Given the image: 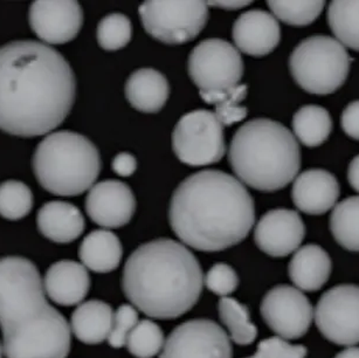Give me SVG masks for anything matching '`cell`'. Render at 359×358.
<instances>
[{
    "instance_id": "obj_1",
    "label": "cell",
    "mask_w": 359,
    "mask_h": 358,
    "mask_svg": "<svg viewBox=\"0 0 359 358\" xmlns=\"http://www.w3.org/2000/svg\"><path fill=\"white\" fill-rule=\"evenodd\" d=\"M75 96L74 72L57 49L33 40L0 47V130L19 137L50 133Z\"/></svg>"
},
{
    "instance_id": "obj_2",
    "label": "cell",
    "mask_w": 359,
    "mask_h": 358,
    "mask_svg": "<svg viewBox=\"0 0 359 358\" xmlns=\"http://www.w3.org/2000/svg\"><path fill=\"white\" fill-rule=\"evenodd\" d=\"M169 221L180 241L201 252H218L247 238L255 207L243 183L220 170L189 175L175 190Z\"/></svg>"
},
{
    "instance_id": "obj_3",
    "label": "cell",
    "mask_w": 359,
    "mask_h": 358,
    "mask_svg": "<svg viewBox=\"0 0 359 358\" xmlns=\"http://www.w3.org/2000/svg\"><path fill=\"white\" fill-rule=\"evenodd\" d=\"M0 329L6 358H67L71 351V326L24 256L0 259Z\"/></svg>"
},
{
    "instance_id": "obj_4",
    "label": "cell",
    "mask_w": 359,
    "mask_h": 358,
    "mask_svg": "<svg viewBox=\"0 0 359 358\" xmlns=\"http://www.w3.org/2000/svg\"><path fill=\"white\" fill-rule=\"evenodd\" d=\"M204 287L201 263L187 246L156 239L128 258L122 288L135 308L152 319H172L194 308Z\"/></svg>"
},
{
    "instance_id": "obj_5",
    "label": "cell",
    "mask_w": 359,
    "mask_h": 358,
    "mask_svg": "<svg viewBox=\"0 0 359 358\" xmlns=\"http://www.w3.org/2000/svg\"><path fill=\"white\" fill-rule=\"evenodd\" d=\"M229 164L239 182L261 192H275L295 179L301 150L292 131L269 119H255L236 130Z\"/></svg>"
},
{
    "instance_id": "obj_6",
    "label": "cell",
    "mask_w": 359,
    "mask_h": 358,
    "mask_svg": "<svg viewBox=\"0 0 359 358\" xmlns=\"http://www.w3.org/2000/svg\"><path fill=\"white\" fill-rule=\"evenodd\" d=\"M32 164L40 185L62 197L79 196L90 189L102 166L92 140L68 130L47 135L36 147Z\"/></svg>"
},
{
    "instance_id": "obj_7",
    "label": "cell",
    "mask_w": 359,
    "mask_h": 358,
    "mask_svg": "<svg viewBox=\"0 0 359 358\" xmlns=\"http://www.w3.org/2000/svg\"><path fill=\"white\" fill-rule=\"evenodd\" d=\"M352 59L341 42L327 35H313L296 46L289 59L292 79L310 94L329 95L348 79Z\"/></svg>"
},
{
    "instance_id": "obj_8",
    "label": "cell",
    "mask_w": 359,
    "mask_h": 358,
    "mask_svg": "<svg viewBox=\"0 0 359 358\" xmlns=\"http://www.w3.org/2000/svg\"><path fill=\"white\" fill-rule=\"evenodd\" d=\"M142 24L152 38L168 45H183L197 38L208 20L205 1L150 0L140 8Z\"/></svg>"
},
{
    "instance_id": "obj_9",
    "label": "cell",
    "mask_w": 359,
    "mask_h": 358,
    "mask_svg": "<svg viewBox=\"0 0 359 358\" xmlns=\"http://www.w3.org/2000/svg\"><path fill=\"white\" fill-rule=\"evenodd\" d=\"M172 147L184 164L204 166L217 163L226 152L224 126L211 110L187 112L173 129Z\"/></svg>"
},
{
    "instance_id": "obj_10",
    "label": "cell",
    "mask_w": 359,
    "mask_h": 358,
    "mask_svg": "<svg viewBox=\"0 0 359 358\" xmlns=\"http://www.w3.org/2000/svg\"><path fill=\"white\" fill-rule=\"evenodd\" d=\"M187 73L199 93H224L239 86L243 61L239 51L222 39L199 42L187 60Z\"/></svg>"
},
{
    "instance_id": "obj_11",
    "label": "cell",
    "mask_w": 359,
    "mask_h": 358,
    "mask_svg": "<svg viewBox=\"0 0 359 358\" xmlns=\"http://www.w3.org/2000/svg\"><path fill=\"white\" fill-rule=\"evenodd\" d=\"M358 303L359 289L355 284H339L325 291L313 312L322 335L338 345L358 343Z\"/></svg>"
},
{
    "instance_id": "obj_12",
    "label": "cell",
    "mask_w": 359,
    "mask_h": 358,
    "mask_svg": "<svg viewBox=\"0 0 359 358\" xmlns=\"http://www.w3.org/2000/svg\"><path fill=\"white\" fill-rule=\"evenodd\" d=\"M229 335L211 319L180 324L164 342L161 358H232Z\"/></svg>"
},
{
    "instance_id": "obj_13",
    "label": "cell",
    "mask_w": 359,
    "mask_h": 358,
    "mask_svg": "<svg viewBox=\"0 0 359 358\" xmlns=\"http://www.w3.org/2000/svg\"><path fill=\"white\" fill-rule=\"evenodd\" d=\"M264 322L283 340H296L306 335L313 322V305L297 288L278 284L261 302Z\"/></svg>"
},
{
    "instance_id": "obj_14",
    "label": "cell",
    "mask_w": 359,
    "mask_h": 358,
    "mask_svg": "<svg viewBox=\"0 0 359 358\" xmlns=\"http://www.w3.org/2000/svg\"><path fill=\"white\" fill-rule=\"evenodd\" d=\"M29 25L43 41L62 45L76 38L83 12L78 1L38 0L29 7Z\"/></svg>"
},
{
    "instance_id": "obj_15",
    "label": "cell",
    "mask_w": 359,
    "mask_h": 358,
    "mask_svg": "<svg viewBox=\"0 0 359 358\" xmlns=\"http://www.w3.org/2000/svg\"><path fill=\"white\" fill-rule=\"evenodd\" d=\"M306 237V225L296 211L275 208L261 218L254 240L257 247L273 258H285L299 248Z\"/></svg>"
},
{
    "instance_id": "obj_16",
    "label": "cell",
    "mask_w": 359,
    "mask_h": 358,
    "mask_svg": "<svg viewBox=\"0 0 359 358\" xmlns=\"http://www.w3.org/2000/svg\"><path fill=\"white\" fill-rule=\"evenodd\" d=\"M86 211L101 227L120 228L134 217L136 198L127 184L115 179L102 180L89 189Z\"/></svg>"
},
{
    "instance_id": "obj_17",
    "label": "cell",
    "mask_w": 359,
    "mask_h": 358,
    "mask_svg": "<svg viewBox=\"0 0 359 358\" xmlns=\"http://www.w3.org/2000/svg\"><path fill=\"white\" fill-rule=\"evenodd\" d=\"M236 48L247 55L261 58L273 52L281 40L278 19L266 11L252 10L241 14L233 25Z\"/></svg>"
},
{
    "instance_id": "obj_18",
    "label": "cell",
    "mask_w": 359,
    "mask_h": 358,
    "mask_svg": "<svg viewBox=\"0 0 359 358\" xmlns=\"http://www.w3.org/2000/svg\"><path fill=\"white\" fill-rule=\"evenodd\" d=\"M339 193L337 178L331 172L310 168L296 177L292 184V199L299 211L320 216L336 205Z\"/></svg>"
},
{
    "instance_id": "obj_19",
    "label": "cell",
    "mask_w": 359,
    "mask_h": 358,
    "mask_svg": "<svg viewBox=\"0 0 359 358\" xmlns=\"http://www.w3.org/2000/svg\"><path fill=\"white\" fill-rule=\"evenodd\" d=\"M43 284L47 298L54 303L72 307L85 300L90 289V277L82 263L61 260L47 270Z\"/></svg>"
},
{
    "instance_id": "obj_20",
    "label": "cell",
    "mask_w": 359,
    "mask_h": 358,
    "mask_svg": "<svg viewBox=\"0 0 359 358\" xmlns=\"http://www.w3.org/2000/svg\"><path fill=\"white\" fill-rule=\"evenodd\" d=\"M36 225L45 238L57 244H69L83 233L85 218L71 203L54 200L45 204L36 216Z\"/></svg>"
},
{
    "instance_id": "obj_21",
    "label": "cell",
    "mask_w": 359,
    "mask_h": 358,
    "mask_svg": "<svg viewBox=\"0 0 359 358\" xmlns=\"http://www.w3.org/2000/svg\"><path fill=\"white\" fill-rule=\"evenodd\" d=\"M332 270L330 256L320 246L310 244L296 249L288 273L297 289L316 291L327 284Z\"/></svg>"
},
{
    "instance_id": "obj_22",
    "label": "cell",
    "mask_w": 359,
    "mask_h": 358,
    "mask_svg": "<svg viewBox=\"0 0 359 358\" xmlns=\"http://www.w3.org/2000/svg\"><path fill=\"white\" fill-rule=\"evenodd\" d=\"M169 95L168 79L154 68L136 70L126 84L128 102L138 112H158L169 100Z\"/></svg>"
},
{
    "instance_id": "obj_23",
    "label": "cell",
    "mask_w": 359,
    "mask_h": 358,
    "mask_svg": "<svg viewBox=\"0 0 359 358\" xmlns=\"http://www.w3.org/2000/svg\"><path fill=\"white\" fill-rule=\"evenodd\" d=\"M113 321L111 305L90 300L79 305L72 314L71 331L82 343L94 345L108 340Z\"/></svg>"
},
{
    "instance_id": "obj_24",
    "label": "cell",
    "mask_w": 359,
    "mask_h": 358,
    "mask_svg": "<svg viewBox=\"0 0 359 358\" xmlns=\"http://www.w3.org/2000/svg\"><path fill=\"white\" fill-rule=\"evenodd\" d=\"M79 256L86 268L95 273H109L120 266L123 247L113 232L96 230L82 240Z\"/></svg>"
},
{
    "instance_id": "obj_25",
    "label": "cell",
    "mask_w": 359,
    "mask_h": 358,
    "mask_svg": "<svg viewBox=\"0 0 359 358\" xmlns=\"http://www.w3.org/2000/svg\"><path fill=\"white\" fill-rule=\"evenodd\" d=\"M292 130L295 138L306 147H320L330 136L332 119L320 105H304L292 117Z\"/></svg>"
},
{
    "instance_id": "obj_26",
    "label": "cell",
    "mask_w": 359,
    "mask_h": 358,
    "mask_svg": "<svg viewBox=\"0 0 359 358\" xmlns=\"http://www.w3.org/2000/svg\"><path fill=\"white\" fill-rule=\"evenodd\" d=\"M359 3L357 0H336L327 7V22L336 40L358 51Z\"/></svg>"
},
{
    "instance_id": "obj_27",
    "label": "cell",
    "mask_w": 359,
    "mask_h": 358,
    "mask_svg": "<svg viewBox=\"0 0 359 358\" xmlns=\"http://www.w3.org/2000/svg\"><path fill=\"white\" fill-rule=\"evenodd\" d=\"M359 198L348 197L334 205L330 217V230L334 240L343 248L357 252L358 235Z\"/></svg>"
},
{
    "instance_id": "obj_28",
    "label": "cell",
    "mask_w": 359,
    "mask_h": 358,
    "mask_svg": "<svg viewBox=\"0 0 359 358\" xmlns=\"http://www.w3.org/2000/svg\"><path fill=\"white\" fill-rule=\"evenodd\" d=\"M219 316L227 326L233 342L240 345L253 343L257 336V328L250 319V310L236 298H222L219 302Z\"/></svg>"
},
{
    "instance_id": "obj_29",
    "label": "cell",
    "mask_w": 359,
    "mask_h": 358,
    "mask_svg": "<svg viewBox=\"0 0 359 358\" xmlns=\"http://www.w3.org/2000/svg\"><path fill=\"white\" fill-rule=\"evenodd\" d=\"M203 101L215 105V115L222 126H232L247 116V108L240 105L246 98V84H239L232 91L224 93H199Z\"/></svg>"
},
{
    "instance_id": "obj_30",
    "label": "cell",
    "mask_w": 359,
    "mask_h": 358,
    "mask_svg": "<svg viewBox=\"0 0 359 358\" xmlns=\"http://www.w3.org/2000/svg\"><path fill=\"white\" fill-rule=\"evenodd\" d=\"M33 193L25 183L6 180L0 184V216L8 220H20L31 212Z\"/></svg>"
},
{
    "instance_id": "obj_31",
    "label": "cell",
    "mask_w": 359,
    "mask_h": 358,
    "mask_svg": "<svg viewBox=\"0 0 359 358\" xmlns=\"http://www.w3.org/2000/svg\"><path fill=\"white\" fill-rule=\"evenodd\" d=\"M164 333L161 326L150 319H142L128 336V350L137 358H151L164 347Z\"/></svg>"
},
{
    "instance_id": "obj_32",
    "label": "cell",
    "mask_w": 359,
    "mask_h": 358,
    "mask_svg": "<svg viewBox=\"0 0 359 358\" xmlns=\"http://www.w3.org/2000/svg\"><path fill=\"white\" fill-rule=\"evenodd\" d=\"M274 15L278 20L292 26H308L313 24L322 13L324 1H267Z\"/></svg>"
},
{
    "instance_id": "obj_33",
    "label": "cell",
    "mask_w": 359,
    "mask_h": 358,
    "mask_svg": "<svg viewBox=\"0 0 359 358\" xmlns=\"http://www.w3.org/2000/svg\"><path fill=\"white\" fill-rule=\"evenodd\" d=\"M96 35L99 45L106 51L113 52L123 48L133 37L130 19L122 13L108 14L100 21Z\"/></svg>"
},
{
    "instance_id": "obj_34",
    "label": "cell",
    "mask_w": 359,
    "mask_h": 358,
    "mask_svg": "<svg viewBox=\"0 0 359 358\" xmlns=\"http://www.w3.org/2000/svg\"><path fill=\"white\" fill-rule=\"evenodd\" d=\"M138 322L137 309L134 305H122L114 312L113 326L108 343L113 347H122L127 343L128 336Z\"/></svg>"
},
{
    "instance_id": "obj_35",
    "label": "cell",
    "mask_w": 359,
    "mask_h": 358,
    "mask_svg": "<svg viewBox=\"0 0 359 358\" xmlns=\"http://www.w3.org/2000/svg\"><path fill=\"white\" fill-rule=\"evenodd\" d=\"M205 284L208 291L220 296L232 294L239 286V277L236 270L227 263H215L205 277Z\"/></svg>"
},
{
    "instance_id": "obj_36",
    "label": "cell",
    "mask_w": 359,
    "mask_h": 358,
    "mask_svg": "<svg viewBox=\"0 0 359 358\" xmlns=\"http://www.w3.org/2000/svg\"><path fill=\"white\" fill-rule=\"evenodd\" d=\"M308 350L301 344H290L281 337H269L261 340L257 354L248 358H306Z\"/></svg>"
},
{
    "instance_id": "obj_37",
    "label": "cell",
    "mask_w": 359,
    "mask_h": 358,
    "mask_svg": "<svg viewBox=\"0 0 359 358\" xmlns=\"http://www.w3.org/2000/svg\"><path fill=\"white\" fill-rule=\"evenodd\" d=\"M358 101H353L344 109L341 114V129L348 137L353 140H358Z\"/></svg>"
},
{
    "instance_id": "obj_38",
    "label": "cell",
    "mask_w": 359,
    "mask_h": 358,
    "mask_svg": "<svg viewBox=\"0 0 359 358\" xmlns=\"http://www.w3.org/2000/svg\"><path fill=\"white\" fill-rule=\"evenodd\" d=\"M113 170L121 177H129L137 168V161L129 152H121L114 158Z\"/></svg>"
},
{
    "instance_id": "obj_39",
    "label": "cell",
    "mask_w": 359,
    "mask_h": 358,
    "mask_svg": "<svg viewBox=\"0 0 359 358\" xmlns=\"http://www.w3.org/2000/svg\"><path fill=\"white\" fill-rule=\"evenodd\" d=\"M208 6L218 7L222 10H240L243 7L248 6L252 1H205Z\"/></svg>"
},
{
    "instance_id": "obj_40",
    "label": "cell",
    "mask_w": 359,
    "mask_h": 358,
    "mask_svg": "<svg viewBox=\"0 0 359 358\" xmlns=\"http://www.w3.org/2000/svg\"><path fill=\"white\" fill-rule=\"evenodd\" d=\"M348 183H350V185L352 186V189L358 191V156H355V157L352 159L350 165H348Z\"/></svg>"
},
{
    "instance_id": "obj_41",
    "label": "cell",
    "mask_w": 359,
    "mask_h": 358,
    "mask_svg": "<svg viewBox=\"0 0 359 358\" xmlns=\"http://www.w3.org/2000/svg\"><path fill=\"white\" fill-rule=\"evenodd\" d=\"M334 358H359L358 347H348V349H345V350L341 351L339 354H336Z\"/></svg>"
},
{
    "instance_id": "obj_42",
    "label": "cell",
    "mask_w": 359,
    "mask_h": 358,
    "mask_svg": "<svg viewBox=\"0 0 359 358\" xmlns=\"http://www.w3.org/2000/svg\"><path fill=\"white\" fill-rule=\"evenodd\" d=\"M0 358H3V347H1V344H0Z\"/></svg>"
}]
</instances>
